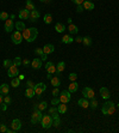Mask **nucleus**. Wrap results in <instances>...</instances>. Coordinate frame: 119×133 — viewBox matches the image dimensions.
Instances as JSON below:
<instances>
[{"mask_svg":"<svg viewBox=\"0 0 119 133\" xmlns=\"http://www.w3.org/2000/svg\"><path fill=\"white\" fill-rule=\"evenodd\" d=\"M50 83H51L52 86H55V88H58V86L61 85V81H60V78L58 77H51Z\"/></svg>","mask_w":119,"mask_h":133,"instance_id":"obj_24","label":"nucleus"},{"mask_svg":"<svg viewBox=\"0 0 119 133\" xmlns=\"http://www.w3.org/2000/svg\"><path fill=\"white\" fill-rule=\"evenodd\" d=\"M35 95H36V92H35L34 88H27L26 90H25V96H26L27 98H32Z\"/></svg>","mask_w":119,"mask_h":133,"instance_id":"obj_26","label":"nucleus"},{"mask_svg":"<svg viewBox=\"0 0 119 133\" xmlns=\"http://www.w3.org/2000/svg\"><path fill=\"white\" fill-rule=\"evenodd\" d=\"M42 65H43V60L39 59V58H35V59L31 61V66H32V68H35V70H39L42 67Z\"/></svg>","mask_w":119,"mask_h":133,"instance_id":"obj_11","label":"nucleus"},{"mask_svg":"<svg viewBox=\"0 0 119 133\" xmlns=\"http://www.w3.org/2000/svg\"><path fill=\"white\" fill-rule=\"evenodd\" d=\"M82 96L85 98H87V100H92V98H95L94 97L95 92L91 86H86V88H83V90H82Z\"/></svg>","mask_w":119,"mask_h":133,"instance_id":"obj_6","label":"nucleus"},{"mask_svg":"<svg viewBox=\"0 0 119 133\" xmlns=\"http://www.w3.org/2000/svg\"><path fill=\"white\" fill-rule=\"evenodd\" d=\"M45 70H47L48 73L54 74L55 72H56V66L54 65V63H52V61H48L47 65H45Z\"/></svg>","mask_w":119,"mask_h":133,"instance_id":"obj_15","label":"nucleus"},{"mask_svg":"<svg viewBox=\"0 0 119 133\" xmlns=\"http://www.w3.org/2000/svg\"><path fill=\"white\" fill-rule=\"evenodd\" d=\"M18 78H19L20 81H23L24 78H25V76H24V74H18Z\"/></svg>","mask_w":119,"mask_h":133,"instance_id":"obj_54","label":"nucleus"},{"mask_svg":"<svg viewBox=\"0 0 119 133\" xmlns=\"http://www.w3.org/2000/svg\"><path fill=\"white\" fill-rule=\"evenodd\" d=\"M67 21H68V24H71V23H73V21H71V18H68Z\"/></svg>","mask_w":119,"mask_h":133,"instance_id":"obj_58","label":"nucleus"},{"mask_svg":"<svg viewBox=\"0 0 119 133\" xmlns=\"http://www.w3.org/2000/svg\"><path fill=\"white\" fill-rule=\"evenodd\" d=\"M14 26H16V30H18V31H23L24 29L26 28L25 24H24V22H21V21H18L17 23L14 24Z\"/></svg>","mask_w":119,"mask_h":133,"instance_id":"obj_29","label":"nucleus"},{"mask_svg":"<svg viewBox=\"0 0 119 133\" xmlns=\"http://www.w3.org/2000/svg\"><path fill=\"white\" fill-rule=\"evenodd\" d=\"M12 64H13V60H10V59H6V60H4V67H5V68H8V67L11 66V65H12Z\"/></svg>","mask_w":119,"mask_h":133,"instance_id":"obj_39","label":"nucleus"},{"mask_svg":"<svg viewBox=\"0 0 119 133\" xmlns=\"http://www.w3.org/2000/svg\"><path fill=\"white\" fill-rule=\"evenodd\" d=\"M11 128H12L14 132L20 131V128H21V121L19 119H13V120H12V123H11Z\"/></svg>","mask_w":119,"mask_h":133,"instance_id":"obj_10","label":"nucleus"},{"mask_svg":"<svg viewBox=\"0 0 119 133\" xmlns=\"http://www.w3.org/2000/svg\"><path fill=\"white\" fill-rule=\"evenodd\" d=\"M52 123H54V119H52V116H51L50 114L43 115V118H42V120H41V125L44 130L50 128V127L52 126Z\"/></svg>","mask_w":119,"mask_h":133,"instance_id":"obj_3","label":"nucleus"},{"mask_svg":"<svg viewBox=\"0 0 119 133\" xmlns=\"http://www.w3.org/2000/svg\"><path fill=\"white\" fill-rule=\"evenodd\" d=\"M57 109H58V113H60V114L67 113V105H66V103H61V104L57 107Z\"/></svg>","mask_w":119,"mask_h":133,"instance_id":"obj_34","label":"nucleus"},{"mask_svg":"<svg viewBox=\"0 0 119 133\" xmlns=\"http://www.w3.org/2000/svg\"><path fill=\"white\" fill-rule=\"evenodd\" d=\"M58 98H60V103H68V102H70L71 100V96H70V92H69L68 90H63L60 94V96H58Z\"/></svg>","mask_w":119,"mask_h":133,"instance_id":"obj_5","label":"nucleus"},{"mask_svg":"<svg viewBox=\"0 0 119 133\" xmlns=\"http://www.w3.org/2000/svg\"><path fill=\"white\" fill-rule=\"evenodd\" d=\"M30 60H29V59H24L23 60V65H24V66H29V65H30Z\"/></svg>","mask_w":119,"mask_h":133,"instance_id":"obj_52","label":"nucleus"},{"mask_svg":"<svg viewBox=\"0 0 119 133\" xmlns=\"http://www.w3.org/2000/svg\"><path fill=\"white\" fill-rule=\"evenodd\" d=\"M39 1H41V3H45V0H39Z\"/></svg>","mask_w":119,"mask_h":133,"instance_id":"obj_60","label":"nucleus"},{"mask_svg":"<svg viewBox=\"0 0 119 133\" xmlns=\"http://www.w3.org/2000/svg\"><path fill=\"white\" fill-rule=\"evenodd\" d=\"M35 53H36L37 55H41V56L44 54V52H43V48H36V49H35Z\"/></svg>","mask_w":119,"mask_h":133,"instance_id":"obj_43","label":"nucleus"},{"mask_svg":"<svg viewBox=\"0 0 119 133\" xmlns=\"http://www.w3.org/2000/svg\"><path fill=\"white\" fill-rule=\"evenodd\" d=\"M68 30H69V34H78L79 32V28L75 24H73V23L68 25Z\"/></svg>","mask_w":119,"mask_h":133,"instance_id":"obj_30","label":"nucleus"},{"mask_svg":"<svg viewBox=\"0 0 119 133\" xmlns=\"http://www.w3.org/2000/svg\"><path fill=\"white\" fill-rule=\"evenodd\" d=\"M18 74H19V71H18V67L14 65V64H12L8 68H7V76L11 78H14L17 77Z\"/></svg>","mask_w":119,"mask_h":133,"instance_id":"obj_8","label":"nucleus"},{"mask_svg":"<svg viewBox=\"0 0 119 133\" xmlns=\"http://www.w3.org/2000/svg\"><path fill=\"white\" fill-rule=\"evenodd\" d=\"M25 8L29 11H32L35 10V4L31 1V0H26V3H25Z\"/></svg>","mask_w":119,"mask_h":133,"instance_id":"obj_32","label":"nucleus"},{"mask_svg":"<svg viewBox=\"0 0 119 133\" xmlns=\"http://www.w3.org/2000/svg\"><path fill=\"white\" fill-rule=\"evenodd\" d=\"M117 108H118V109H119V103H117Z\"/></svg>","mask_w":119,"mask_h":133,"instance_id":"obj_61","label":"nucleus"},{"mask_svg":"<svg viewBox=\"0 0 119 133\" xmlns=\"http://www.w3.org/2000/svg\"><path fill=\"white\" fill-rule=\"evenodd\" d=\"M42 118H43L42 110H39V109H37V108H35L34 109V113L31 114V123L36 125L37 122H41Z\"/></svg>","mask_w":119,"mask_h":133,"instance_id":"obj_4","label":"nucleus"},{"mask_svg":"<svg viewBox=\"0 0 119 133\" xmlns=\"http://www.w3.org/2000/svg\"><path fill=\"white\" fill-rule=\"evenodd\" d=\"M78 104L80 105V107H82V108H88V107H89V102H88L87 98L82 97V98H80V100L78 101Z\"/></svg>","mask_w":119,"mask_h":133,"instance_id":"obj_18","label":"nucleus"},{"mask_svg":"<svg viewBox=\"0 0 119 133\" xmlns=\"http://www.w3.org/2000/svg\"><path fill=\"white\" fill-rule=\"evenodd\" d=\"M34 89H35L36 95H37V96H41V95L47 90V85H45L44 83H38V84H35Z\"/></svg>","mask_w":119,"mask_h":133,"instance_id":"obj_9","label":"nucleus"},{"mask_svg":"<svg viewBox=\"0 0 119 133\" xmlns=\"http://www.w3.org/2000/svg\"><path fill=\"white\" fill-rule=\"evenodd\" d=\"M37 105V109H39V110H44V109H47V107H48V103H47V101H42L39 104H36Z\"/></svg>","mask_w":119,"mask_h":133,"instance_id":"obj_35","label":"nucleus"},{"mask_svg":"<svg viewBox=\"0 0 119 133\" xmlns=\"http://www.w3.org/2000/svg\"><path fill=\"white\" fill-rule=\"evenodd\" d=\"M55 30H56V32H58V34H62V32H64V30H66V25L62 24V23H56V24H55Z\"/></svg>","mask_w":119,"mask_h":133,"instance_id":"obj_22","label":"nucleus"},{"mask_svg":"<svg viewBox=\"0 0 119 133\" xmlns=\"http://www.w3.org/2000/svg\"><path fill=\"white\" fill-rule=\"evenodd\" d=\"M100 96H101L104 100H109V98L111 97L110 90L107 88H101V89H100Z\"/></svg>","mask_w":119,"mask_h":133,"instance_id":"obj_17","label":"nucleus"},{"mask_svg":"<svg viewBox=\"0 0 119 133\" xmlns=\"http://www.w3.org/2000/svg\"><path fill=\"white\" fill-rule=\"evenodd\" d=\"M11 40L14 45H20L21 40H23V35H21V31H18V30H14L12 32V36H11Z\"/></svg>","mask_w":119,"mask_h":133,"instance_id":"obj_7","label":"nucleus"},{"mask_svg":"<svg viewBox=\"0 0 119 133\" xmlns=\"http://www.w3.org/2000/svg\"><path fill=\"white\" fill-rule=\"evenodd\" d=\"M98 104H99V102H98V100H95V98H92L91 102H89V107H91L92 109H95L96 107H98Z\"/></svg>","mask_w":119,"mask_h":133,"instance_id":"obj_36","label":"nucleus"},{"mask_svg":"<svg viewBox=\"0 0 119 133\" xmlns=\"http://www.w3.org/2000/svg\"><path fill=\"white\" fill-rule=\"evenodd\" d=\"M21 35H23V39L26 42L29 43L35 42V40L37 39V36H38V30L37 28H25L21 31Z\"/></svg>","mask_w":119,"mask_h":133,"instance_id":"obj_1","label":"nucleus"},{"mask_svg":"<svg viewBox=\"0 0 119 133\" xmlns=\"http://www.w3.org/2000/svg\"><path fill=\"white\" fill-rule=\"evenodd\" d=\"M101 112L104 115H113L116 112V104L111 101H106L101 107Z\"/></svg>","mask_w":119,"mask_h":133,"instance_id":"obj_2","label":"nucleus"},{"mask_svg":"<svg viewBox=\"0 0 119 133\" xmlns=\"http://www.w3.org/2000/svg\"><path fill=\"white\" fill-rule=\"evenodd\" d=\"M41 59H42V60H43V61H45V60H47V59H48V55H47V54H43V55H42V56H41Z\"/></svg>","mask_w":119,"mask_h":133,"instance_id":"obj_53","label":"nucleus"},{"mask_svg":"<svg viewBox=\"0 0 119 133\" xmlns=\"http://www.w3.org/2000/svg\"><path fill=\"white\" fill-rule=\"evenodd\" d=\"M57 95H60V90H58V88H54V90H52V96H57Z\"/></svg>","mask_w":119,"mask_h":133,"instance_id":"obj_49","label":"nucleus"},{"mask_svg":"<svg viewBox=\"0 0 119 133\" xmlns=\"http://www.w3.org/2000/svg\"><path fill=\"white\" fill-rule=\"evenodd\" d=\"M82 6H83V8H85V10L92 11L93 8H94V4H93L92 1H89V0H85V1H83V4H82Z\"/></svg>","mask_w":119,"mask_h":133,"instance_id":"obj_19","label":"nucleus"},{"mask_svg":"<svg viewBox=\"0 0 119 133\" xmlns=\"http://www.w3.org/2000/svg\"><path fill=\"white\" fill-rule=\"evenodd\" d=\"M10 18V14L7 13V12H0V19L1 21H6Z\"/></svg>","mask_w":119,"mask_h":133,"instance_id":"obj_40","label":"nucleus"},{"mask_svg":"<svg viewBox=\"0 0 119 133\" xmlns=\"http://www.w3.org/2000/svg\"><path fill=\"white\" fill-rule=\"evenodd\" d=\"M89 1H92V0H89Z\"/></svg>","mask_w":119,"mask_h":133,"instance_id":"obj_62","label":"nucleus"},{"mask_svg":"<svg viewBox=\"0 0 119 133\" xmlns=\"http://www.w3.org/2000/svg\"><path fill=\"white\" fill-rule=\"evenodd\" d=\"M82 40H83V37H81V36H78V37H75V39H74V42L82 43Z\"/></svg>","mask_w":119,"mask_h":133,"instance_id":"obj_47","label":"nucleus"},{"mask_svg":"<svg viewBox=\"0 0 119 133\" xmlns=\"http://www.w3.org/2000/svg\"><path fill=\"white\" fill-rule=\"evenodd\" d=\"M13 26H14L13 19L8 18V19H6V21H5V31H6V32H12V30H13Z\"/></svg>","mask_w":119,"mask_h":133,"instance_id":"obj_12","label":"nucleus"},{"mask_svg":"<svg viewBox=\"0 0 119 133\" xmlns=\"http://www.w3.org/2000/svg\"><path fill=\"white\" fill-rule=\"evenodd\" d=\"M76 12H78V13H81V12H83V11H85V8H83V6H82V5H76Z\"/></svg>","mask_w":119,"mask_h":133,"instance_id":"obj_44","label":"nucleus"},{"mask_svg":"<svg viewBox=\"0 0 119 133\" xmlns=\"http://www.w3.org/2000/svg\"><path fill=\"white\" fill-rule=\"evenodd\" d=\"M7 105H8V104H6L5 102L1 103V110H3V112H6V110H7Z\"/></svg>","mask_w":119,"mask_h":133,"instance_id":"obj_51","label":"nucleus"},{"mask_svg":"<svg viewBox=\"0 0 119 133\" xmlns=\"http://www.w3.org/2000/svg\"><path fill=\"white\" fill-rule=\"evenodd\" d=\"M49 114H50L51 116H52V115H56V114H58V109H57V107H50V109H49Z\"/></svg>","mask_w":119,"mask_h":133,"instance_id":"obj_38","label":"nucleus"},{"mask_svg":"<svg viewBox=\"0 0 119 133\" xmlns=\"http://www.w3.org/2000/svg\"><path fill=\"white\" fill-rule=\"evenodd\" d=\"M51 77H52V74H51V73H48L47 74V79H49V81H50Z\"/></svg>","mask_w":119,"mask_h":133,"instance_id":"obj_55","label":"nucleus"},{"mask_svg":"<svg viewBox=\"0 0 119 133\" xmlns=\"http://www.w3.org/2000/svg\"><path fill=\"white\" fill-rule=\"evenodd\" d=\"M10 18H11V19H14V14H13V13L10 14Z\"/></svg>","mask_w":119,"mask_h":133,"instance_id":"obj_59","label":"nucleus"},{"mask_svg":"<svg viewBox=\"0 0 119 133\" xmlns=\"http://www.w3.org/2000/svg\"><path fill=\"white\" fill-rule=\"evenodd\" d=\"M11 85H12V88H18L20 85V79L18 77L11 78Z\"/></svg>","mask_w":119,"mask_h":133,"instance_id":"obj_28","label":"nucleus"},{"mask_svg":"<svg viewBox=\"0 0 119 133\" xmlns=\"http://www.w3.org/2000/svg\"><path fill=\"white\" fill-rule=\"evenodd\" d=\"M18 17H19V19H27V21H29V18H30V11L26 10V8H23V10L19 11Z\"/></svg>","mask_w":119,"mask_h":133,"instance_id":"obj_14","label":"nucleus"},{"mask_svg":"<svg viewBox=\"0 0 119 133\" xmlns=\"http://www.w3.org/2000/svg\"><path fill=\"white\" fill-rule=\"evenodd\" d=\"M58 114H60V113H58ZM58 114L52 115V119H54V123H52V126H55V127H60V126H61V119H60Z\"/></svg>","mask_w":119,"mask_h":133,"instance_id":"obj_27","label":"nucleus"},{"mask_svg":"<svg viewBox=\"0 0 119 133\" xmlns=\"http://www.w3.org/2000/svg\"><path fill=\"white\" fill-rule=\"evenodd\" d=\"M7 133H14V131L12 130V128H11V130H8V128H7V131H6Z\"/></svg>","mask_w":119,"mask_h":133,"instance_id":"obj_57","label":"nucleus"},{"mask_svg":"<svg viewBox=\"0 0 119 133\" xmlns=\"http://www.w3.org/2000/svg\"><path fill=\"white\" fill-rule=\"evenodd\" d=\"M6 131H7V127H6V125H4V123H3V125H0V132H6Z\"/></svg>","mask_w":119,"mask_h":133,"instance_id":"obj_48","label":"nucleus"},{"mask_svg":"<svg viewBox=\"0 0 119 133\" xmlns=\"http://www.w3.org/2000/svg\"><path fill=\"white\" fill-rule=\"evenodd\" d=\"M13 64L17 67H20L21 64H23V63H21V60H20V56H16V58H14V60H13Z\"/></svg>","mask_w":119,"mask_h":133,"instance_id":"obj_37","label":"nucleus"},{"mask_svg":"<svg viewBox=\"0 0 119 133\" xmlns=\"http://www.w3.org/2000/svg\"><path fill=\"white\" fill-rule=\"evenodd\" d=\"M4 102V98H3V95L0 94V104H1V103H3Z\"/></svg>","mask_w":119,"mask_h":133,"instance_id":"obj_56","label":"nucleus"},{"mask_svg":"<svg viewBox=\"0 0 119 133\" xmlns=\"http://www.w3.org/2000/svg\"><path fill=\"white\" fill-rule=\"evenodd\" d=\"M26 85H27V88H34L35 83L31 81V79H27V81H26Z\"/></svg>","mask_w":119,"mask_h":133,"instance_id":"obj_46","label":"nucleus"},{"mask_svg":"<svg viewBox=\"0 0 119 133\" xmlns=\"http://www.w3.org/2000/svg\"><path fill=\"white\" fill-rule=\"evenodd\" d=\"M71 1H73V3H74L75 5H82L85 0H71Z\"/></svg>","mask_w":119,"mask_h":133,"instance_id":"obj_50","label":"nucleus"},{"mask_svg":"<svg viewBox=\"0 0 119 133\" xmlns=\"http://www.w3.org/2000/svg\"><path fill=\"white\" fill-rule=\"evenodd\" d=\"M51 104H52V105L60 104V98H58V97H56V96H55V97L52 98V100H51Z\"/></svg>","mask_w":119,"mask_h":133,"instance_id":"obj_42","label":"nucleus"},{"mask_svg":"<svg viewBox=\"0 0 119 133\" xmlns=\"http://www.w3.org/2000/svg\"><path fill=\"white\" fill-rule=\"evenodd\" d=\"M43 21H44L45 24H51V23H52V16H51L50 13H47L44 17H43Z\"/></svg>","mask_w":119,"mask_h":133,"instance_id":"obj_33","label":"nucleus"},{"mask_svg":"<svg viewBox=\"0 0 119 133\" xmlns=\"http://www.w3.org/2000/svg\"><path fill=\"white\" fill-rule=\"evenodd\" d=\"M82 43H83V46H86V47H89V46H92V39H91L89 36H85L83 40H82Z\"/></svg>","mask_w":119,"mask_h":133,"instance_id":"obj_31","label":"nucleus"},{"mask_svg":"<svg viewBox=\"0 0 119 133\" xmlns=\"http://www.w3.org/2000/svg\"><path fill=\"white\" fill-rule=\"evenodd\" d=\"M8 92H10V85L6 84V83L1 84V86H0V94L1 95H7Z\"/></svg>","mask_w":119,"mask_h":133,"instance_id":"obj_20","label":"nucleus"},{"mask_svg":"<svg viewBox=\"0 0 119 133\" xmlns=\"http://www.w3.org/2000/svg\"><path fill=\"white\" fill-rule=\"evenodd\" d=\"M4 102H5L6 104H10L11 102H12V98H11L10 96H5V97H4Z\"/></svg>","mask_w":119,"mask_h":133,"instance_id":"obj_45","label":"nucleus"},{"mask_svg":"<svg viewBox=\"0 0 119 133\" xmlns=\"http://www.w3.org/2000/svg\"><path fill=\"white\" fill-rule=\"evenodd\" d=\"M74 42V37H71L70 35H64L62 37V43H64V45H69V43Z\"/></svg>","mask_w":119,"mask_h":133,"instance_id":"obj_25","label":"nucleus"},{"mask_svg":"<svg viewBox=\"0 0 119 133\" xmlns=\"http://www.w3.org/2000/svg\"><path fill=\"white\" fill-rule=\"evenodd\" d=\"M78 89H79V84L76 83V81H75V82H71L70 84H69L68 91L71 94V92H76V91H78Z\"/></svg>","mask_w":119,"mask_h":133,"instance_id":"obj_23","label":"nucleus"},{"mask_svg":"<svg viewBox=\"0 0 119 133\" xmlns=\"http://www.w3.org/2000/svg\"><path fill=\"white\" fill-rule=\"evenodd\" d=\"M38 18H39V12H38L36 8L30 11V18H29V21H30L31 23H36Z\"/></svg>","mask_w":119,"mask_h":133,"instance_id":"obj_13","label":"nucleus"},{"mask_svg":"<svg viewBox=\"0 0 119 133\" xmlns=\"http://www.w3.org/2000/svg\"><path fill=\"white\" fill-rule=\"evenodd\" d=\"M54 50H55L54 45H50V43H48V45H45L44 47H43V52H44V54H47V55L54 53Z\"/></svg>","mask_w":119,"mask_h":133,"instance_id":"obj_16","label":"nucleus"},{"mask_svg":"<svg viewBox=\"0 0 119 133\" xmlns=\"http://www.w3.org/2000/svg\"><path fill=\"white\" fill-rule=\"evenodd\" d=\"M64 68H66V63L64 61H60V63L57 64V66H56V73L57 74L62 73V72L64 71Z\"/></svg>","mask_w":119,"mask_h":133,"instance_id":"obj_21","label":"nucleus"},{"mask_svg":"<svg viewBox=\"0 0 119 133\" xmlns=\"http://www.w3.org/2000/svg\"><path fill=\"white\" fill-rule=\"evenodd\" d=\"M76 79H78V74L76 73H70L69 74V81L70 82H75Z\"/></svg>","mask_w":119,"mask_h":133,"instance_id":"obj_41","label":"nucleus"}]
</instances>
